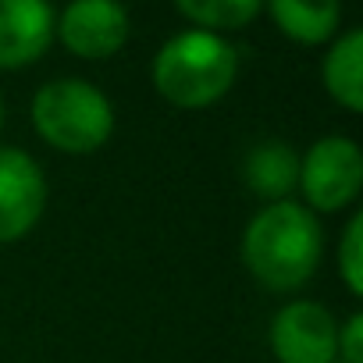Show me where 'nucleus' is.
I'll list each match as a JSON object with an SVG mask.
<instances>
[{
    "instance_id": "obj_1",
    "label": "nucleus",
    "mask_w": 363,
    "mask_h": 363,
    "mask_svg": "<svg viewBox=\"0 0 363 363\" xmlns=\"http://www.w3.org/2000/svg\"><path fill=\"white\" fill-rule=\"evenodd\" d=\"M239 257L267 292H299L320 267L324 228L296 200L264 203L242 232Z\"/></svg>"
},
{
    "instance_id": "obj_2",
    "label": "nucleus",
    "mask_w": 363,
    "mask_h": 363,
    "mask_svg": "<svg viewBox=\"0 0 363 363\" xmlns=\"http://www.w3.org/2000/svg\"><path fill=\"white\" fill-rule=\"evenodd\" d=\"M239 79V50L207 29L174 33L150 65L157 96L178 111H207L221 104Z\"/></svg>"
},
{
    "instance_id": "obj_3",
    "label": "nucleus",
    "mask_w": 363,
    "mask_h": 363,
    "mask_svg": "<svg viewBox=\"0 0 363 363\" xmlns=\"http://www.w3.org/2000/svg\"><path fill=\"white\" fill-rule=\"evenodd\" d=\"M29 118L50 150L72 157L96 153L114 135V104L89 79H54L40 86Z\"/></svg>"
},
{
    "instance_id": "obj_4",
    "label": "nucleus",
    "mask_w": 363,
    "mask_h": 363,
    "mask_svg": "<svg viewBox=\"0 0 363 363\" xmlns=\"http://www.w3.org/2000/svg\"><path fill=\"white\" fill-rule=\"evenodd\" d=\"M303 207L313 214H338L359 200L363 189V150L349 135H320L306 157H299Z\"/></svg>"
},
{
    "instance_id": "obj_5",
    "label": "nucleus",
    "mask_w": 363,
    "mask_h": 363,
    "mask_svg": "<svg viewBox=\"0 0 363 363\" xmlns=\"http://www.w3.org/2000/svg\"><path fill=\"white\" fill-rule=\"evenodd\" d=\"M132 36V18L121 0H72L61 15H54V40L72 57L107 61Z\"/></svg>"
},
{
    "instance_id": "obj_6",
    "label": "nucleus",
    "mask_w": 363,
    "mask_h": 363,
    "mask_svg": "<svg viewBox=\"0 0 363 363\" xmlns=\"http://www.w3.org/2000/svg\"><path fill=\"white\" fill-rule=\"evenodd\" d=\"M47 174L22 146H0V246L26 239L47 214Z\"/></svg>"
},
{
    "instance_id": "obj_7",
    "label": "nucleus",
    "mask_w": 363,
    "mask_h": 363,
    "mask_svg": "<svg viewBox=\"0 0 363 363\" xmlns=\"http://www.w3.org/2000/svg\"><path fill=\"white\" fill-rule=\"evenodd\" d=\"M267 342L278 363H335L338 320L317 299H292L274 313Z\"/></svg>"
},
{
    "instance_id": "obj_8",
    "label": "nucleus",
    "mask_w": 363,
    "mask_h": 363,
    "mask_svg": "<svg viewBox=\"0 0 363 363\" xmlns=\"http://www.w3.org/2000/svg\"><path fill=\"white\" fill-rule=\"evenodd\" d=\"M54 43L50 0H0V72L36 65Z\"/></svg>"
},
{
    "instance_id": "obj_9",
    "label": "nucleus",
    "mask_w": 363,
    "mask_h": 363,
    "mask_svg": "<svg viewBox=\"0 0 363 363\" xmlns=\"http://www.w3.org/2000/svg\"><path fill=\"white\" fill-rule=\"evenodd\" d=\"M264 11L299 47H324L342 29V0H264Z\"/></svg>"
},
{
    "instance_id": "obj_10",
    "label": "nucleus",
    "mask_w": 363,
    "mask_h": 363,
    "mask_svg": "<svg viewBox=\"0 0 363 363\" xmlns=\"http://www.w3.org/2000/svg\"><path fill=\"white\" fill-rule=\"evenodd\" d=\"M320 82L342 111H363V29H345L328 43V54L320 61Z\"/></svg>"
},
{
    "instance_id": "obj_11",
    "label": "nucleus",
    "mask_w": 363,
    "mask_h": 363,
    "mask_svg": "<svg viewBox=\"0 0 363 363\" xmlns=\"http://www.w3.org/2000/svg\"><path fill=\"white\" fill-rule=\"evenodd\" d=\"M242 182L264 203L289 200L299 186V153L278 139L257 143L242 160Z\"/></svg>"
},
{
    "instance_id": "obj_12",
    "label": "nucleus",
    "mask_w": 363,
    "mask_h": 363,
    "mask_svg": "<svg viewBox=\"0 0 363 363\" xmlns=\"http://www.w3.org/2000/svg\"><path fill=\"white\" fill-rule=\"evenodd\" d=\"M174 8L182 18L193 22V29L225 36L246 29L264 11V0H174Z\"/></svg>"
},
{
    "instance_id": "obj_13",
    "label": "nucleus",
    "mask_w": 363,
    "mask_h": 363,
    "mask_svg": "<svg viewBox=\"0 0 363 363\" xmlns=\"http://www.w3.org/2000/svg\"><path fill=\"white\" fill-rule=\"evenodd\" d=\"M338 274L349 289V296H363V211H356L338 239Z\"/></svg>"
},
{
    "instance_id": "obj_14",
    "label": "nucleus",
    "mask_w": 363,
    "mask_h": 363,
    "mask_svg": "<svg viewBox=\"0 0 363 363\" xmlns=\"http://www.w3.org/2000/svg\"><path fill=\"white\" fill-rule=\"evenodd\" d=\"M335 363H363V313L352 310L345 324H338V359Z\"/></svg>"
},
{
    "instance_id": "obj_15",
    "label": "nucleus",
    "mask_w": 363,
    "mask_h": 363,
    "mask_svg": "<svg viewBox=\"0 0 363 363\" xmlns=\"http://www.w3.org/2000/svg\"><path fill=\"white\" fill-rule=\"evenodd\" d=\"M4 114H8V107H4V93H0V128H4Z\"/></svg>"
}]
</instances>
